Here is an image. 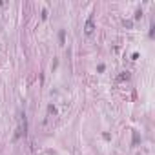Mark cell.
<instances>
[{"mask_svg": "<svg viewBox=\"0 0 155 155\" xmlns=\"http://www.w3.org/2000/svg\"><path fill=\"white\" fill-rule=\"evenodd\" d=\"M93 29H95V26H93V18L89 16L88 22H86V26H84V31H86V33L89 35V33H93Z\"/></svg>", "mask_w": 155, "mask_h": 155, "instance_id": "obj_1", "label": "cell"}]
</instances>
